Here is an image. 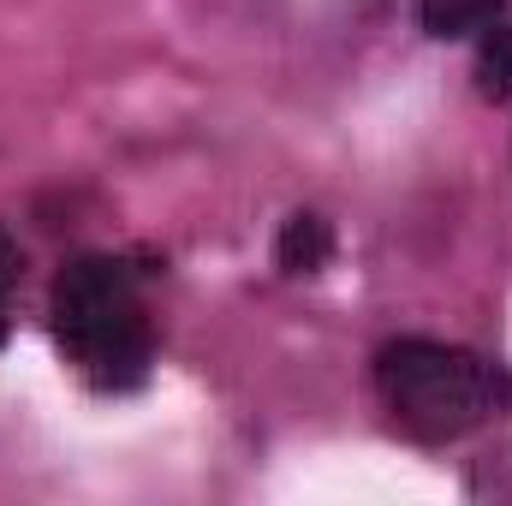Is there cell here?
<instances>
[{
  "instance_id": "cell-1",
  "label": "cell",
  "mask_w": 512,
  "mask_h": 506,
  "mask_svg": "<svg viewBox=\"0 0 512 506\" xmlns=\"http://www.w3.org/2000/svg\"><path fill=\"white\" fill-rule=\"evenodd\" d=\"M54 340L96 387H137L149 370V322L120 256H78L54 280Z\"/></svg>"
},
{
  "instance_id": "cell-2",
  "label": "cell",
  "mask_w": 512,
  "mask_h": 506,
  "mask_svg": "<svg viewBox=\"0 0 512 506\" xmlns=\"http://www.w3.org/2000/svg\"><path fill=\"white\" fill-rule=\"evenodd\" d=\"M376 381H382L393 417L423 435V441H453L489 417H501L512 399V376L501 364L441 346V340H399L376 358Z\"/></svg>"
},
{
  "instance_id": "cell-3",
  "label": "cell",
  "mask_w": 512,
  "mask_h": 506,
  "mask_svg": "<svg viewBox=\"0 0 512 506\" xmlns=\"http://www.w3.org/2000/svg\"><path fill=\"white\" fill-rule=\"evenodd\" d=\"M328 256H334V227L322 221V215H292L286 227H280V239H274V262L286 268V274H322L328 268Z\"/></svg>"
},
{
  "instance_id": "cell-4",
  "label": "cell",
  "mask_w": 512,
  "mask_h": 506,
  "mask_svg": "<svg viewBox=\"0 0 512 506\" xmlns=\"http://www.w3.org/2000/svg\"><path fill=\"white\" fill-rule=\"evenodd\" d=\"M507 0H423V30L435 42H459V36H483L495 18H501Z\"/></svg>"
},
{
  "instance_id": "cell-5",
  "label": "cell",
  "mask_w": 512,
  "mask_h": 506,
  "mask_svg": "<svg viewBox=\"0 0 512 506\" xmlns=\"http://www.w3.org/2000/svg\"><path fill=\"white\" fill-rule=\"evenodd\" d=\"M477 90L512 102V24H489L477 42Z\"/></svg>"
},
{
  "instance_id": "cell-6",
  "label": "cell",
  "mask_w": 512,
  "mask_h": 506,
  "mask_svg": "<svg viewBox=\"0 0 512 506\" xmlns=\"http://www.w3.org/2000/svg\"><path fill=\"white\" fill-rule=\"evenodd\" d=\"M18 274H24V251H18V245H12V233L0 227V340H6V310H12Z\"/></svg>"
}]
</instances>
